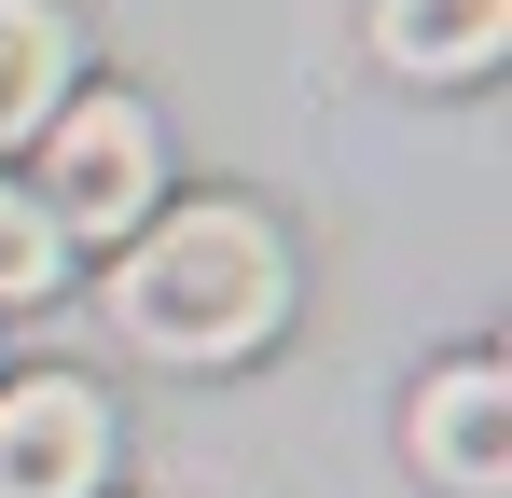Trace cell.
Here are the masks:
<instances>
[{
    "instance_id": "cell-1",
    "label": "cell",
    "mask_w": 512,
    "mask_h": 498,
    "mask_svg": "<svg viewBox=\"0 0 512 498\" xmlns=\"http://www.w3.org/2000/svg\"><path fill=\"white\" fill-rule=\"evenodd\" d=\"M277 319H291V249L236 194L153 208L125 236V263H111V332L139 360H250Z\"/></svg>"
},
{
    "instance_id": "cell-2",
    "label": "cell",
    "mask_w": 512,
    "mask_h": 498,
    "mask_svg": "<svg viewBox=\"0 0 512 498\" xmlns=\"http://www.w3.org/2000/svg\"><path fill=\"white\" fill-rule=\"evenodd\" d=\"M153 194H167L153 111L111 97V83L97 97H56V125H42V208H56V236H139Z\"/></svg>"
},
{
    "instance_id": "cell-3",
    "label": "cell",
    "mask_w": 512,
    "mask_h": 498,
    "mask_svg": "<svg viewBox=\"0 0 512 498\" xmlns=\"http://www.w3.org/2000/svg\"><path fill=\"white\" fill-rule=\"evenodd\" d=\"M111 485V402L84 374H14L0 388V498H97Z\"/></svg>"
},
{
    "instance_id": "cell-4",
    "label": "cell",
    "mask_w": 512,
    "mask_h": 498,
    "mask_svg": "<svg viewBox=\"0 0 512 498\" xmlns=\"http://www.w3.org/2000/svg\"><path fill=\"white\" fill-rule=\"evenodd\" d=\"M402 429H416V471L443 498H499L512 485V374L499 360H443Z\"/></svg>"
},
{
    "instance_id": "cell-5",
    "label": "cell",
    "mask_w": 512,
    "mask_h": 498,
    "mask_svg": "<svg viewBox=\"0 0 512 498\" xmlns=\"http://www.w3.org/2000/svg\"><path fill=\"white\" fill-rule=\"evenodd\" d=\"M499 42H512V0H374V56L416 70V83L499 70Z\"/></svg>"
},
{
    "instance_id": "cell-6",
    "label": "cell",
    "mask_w": 512,
    "mask_h": 498,
    "mask_svg": "<svg viewBox=\"0 0 512 498\" xmlns=\"http://www.w3.org/2000/svg\"><path fill=\"white\" fill-rule=\"evenodd\" d=\"M70 70H84L70 14L56 0H0V139H42L56 97H70Z\"/></svg>"
},
{
    "instance_id": "cell-7",
    "label": "cell",
    "mask_w": 512,
    "mask_h": 498,
    "mask_svg": "<svg viewBox=\"0 0 512 498\" xmlns=\"http://www.w3.org/2000/svg\"><path fill=\"white\" fill-rule=\"evenodd\" d=\"M56 277H70V236H56V208L0 180V305H42Z\"/></svg>"
}]
</instances>
